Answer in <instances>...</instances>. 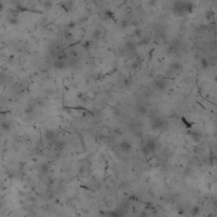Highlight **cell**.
Wrapping results in <instances>:
<instances>
[{
	"label": "cell",
	"instance_id": "cell-1",
	"mask_svg": "<svg viewBox=\"0 0 217 217\" xmlns=\"http://www.w3.org/2000/svg\"><path fill=\"white\" fill-rule=\"evenodd\" d=\"M193 11V4L190 0H176L173 4V12L177 16H186Z\"/></svg>",
	"mask_w": 217,
	"mask_h": 217
},
{
	"label": "cell",
	"instance_id": "cell-2",
	"mask_svg": "<svg viewBox=\"0 0 217 217\" xmlns=\"http://www.w3.org/2000/svg\"><path fill=\"white\" fill-rule=\"evenodd\" d=\"M141 150L145 156H150L154 154L155 150V143L153 140H146L143 143Z\"/></svg>",
	"mask_w": 217,
	"mask_h": 217
},
{
	"label": "cell",
	"instance_id": "cell-3",
	"mask_svg": "<svg viewBox=\"0 0 217 217\" xmlns=\"http://www.w3.org/2000/svg\"><path fill=\"white\" fill-rule=\"evenodd\" d=\"M167 127V122L163 118L157 117L152 121V128L154 131H161L165 130Z\"/></svg>",
	"mask_w": 217,
	"mask_h": 217
},
{
	"label": "cell",
	"instance_id": "cell-4",
	"mask_svg": "<svg viewBox=\"0 0 217 217\" xmlns=\"http://www.w3.org/2000/svg\"><path fill=\"white\" fill-rule=\"evenodd\" d=\"M154 83H155V85H156V86H157L158 88H159L160 90H163V89L166 88L169 81H168V80H166V79L163 78V77H159V78L154 80Z\"/></svg>",
	"mask_w": 217,
	"mask_h": 217
},
{
	"label": "cell",
	"instance_id": "cell-5",
	"mask_svg": "<svg viewBox=\"0 0 217 217\" xmlns=\"http://www.w3.org/2000/svg\"><path fill=\"white\" fill-rule=\"evenodd\" d=\"M120 148H121V150L123 151V152H128V151L131 150V144H129L127 142H123V143H121V145H120Z\"/></svg>",
	"mask_w": 217,
	"mask_h": 217
},
{
	"label": "cell",
	"instance_id": "cell-6",
	"mask_svg": "<svg viewBox=\"0 0 217 217\" xmlns=\"http://www.w3.org/2000/svg\"><path fill=\"white\" fill-rule=\"evenodd\" d=\"M213 18H214V14L211 10H208L205 13V19L207 21H212Z\"/></svg>",
	"mask_w": 217,
	"mask_h": 217
},
{
	"label": "cell",
	"instance_id": "cell-7",
	"mask_svg": "<svg viewBox=\"0 0 217 217\" xmlns=\"http://www.w3.org/2000/svg\"><path fill=\"white\" fill-rule=\"evenodd\" d=\"M102 36H103V33L101 32L100 30H96V31L93 32V38H95V39H99Z\"/></svg>",
	"mask_w": 217,
	"mask_h": 217
},
{
	"label": "cell",
	"instance_id": "cell-8",
	"mask_svg": "<svg viewBox=\"0 0 217 217\" xmlns=\"http://www.w3.org/2000/svg\"><path fill=\"white\" fill-rule=\"evenodd\" d=\"M8 20H9L11 24H15V22L17 21V19H16V17L12 14H9V15H8Z\"/></svg>",
	"mask_w": 217,
	"mask_h": 217
},
{
	"label": "cell",
	"instance_id": "cell-9",
	"mask_svg": "<svg viewBox=\"0 0 217 217\" xmlns=\"http://www.w3.org/2000/svg\"><path fill=\"white\" fill-rule=\"evenodd\" d=\"M201 66L203 68H207L209 65V62H208V59H202L201 60Z\"/></svg>",
	"mask_w": 217,
	"mask_h": 217
},
{
	"label": "cell",
	"instance_id": "cell-10",
	"mask_svg": "<svg viewBox=\"0 0 217 217\" xmlns=\"http://www.w3.org/2000/svg\"><path fill=\"white\" fill-rule=\"evenodd\" d=\"M131 68L134 69V70H135V69H138V68H139V64L137 63V61H133L132 64H131Z\"/></svg>",
	"mask_w": 217,
	"mask_h": 217
}]
</instances>
